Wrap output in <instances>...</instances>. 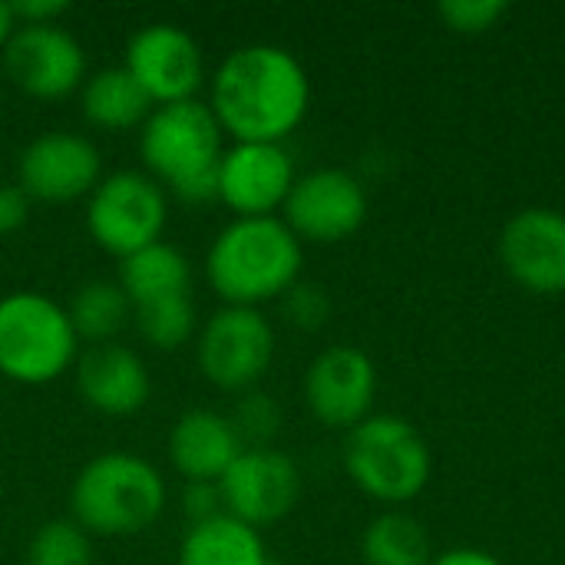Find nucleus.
<instances>
[{
  "label": "nucleus",
  "instance_id": "nucleus-9",
  "mask_svg": "<svg viewBox=\"0 0 565 565\" xmlns=\"http://www.w3.org/2000/svg\"><path fill=\"white\" fill-rule=\"evenodd\" d=\"M367 209L371 202L364 182L348 169L324 166L295 179L281 218L301 245H334L351 238L367 222Z\"/></svg>",
  "mask_w": 565,
  "mask_h": 565
},
{
  "label": "nucleus",
  "instance_id": "nucleus-25",
  "mask_svg": "<svg viewBox=\"0 0 565 565\" xmlns=\"http://www.w3.org/2000/svg\"><path fill=\"white\" fill-rule=\"evenodd\" d=\"M26 565H93L89 533L73 520H46L26 543Z\"/></svg>",
  "mask_w": 565,
  "mask_h": 565
},
{
  "label": "nucleus",
  "instance_id": "nucleus-18",
  "mask_svg": "<svg viewBox=\"0 0 565 565\" xmlns=\"http://www.w3.org/2000/svg\"><path fill=\"white\" fill-rule=\"evenodd\" d=\"M245 450L232 417L218 411H185L169 434V460L185 483H218Z\"/></svg>",
  "mask_w": 565,
  "mask_h": 565
},
{
  "label": "nucleus",
  "instance_id": "nucleus-16",
  "mask_svg": "<svg viewBox=\"0 0 565 565\" xmlns=\"http://www.w3.org/2000/svg\"><path fill=\"white\" fill-rule=\"evenodd\" d=\"M507 275L533 295L565 291V215L556 209H523L500 232Z\"/></svg>",
  "mask_w": 565,
  "mask_h": 565
},
{
  "label": "nucleus",
  "instance_id": "nucleus-15",
  "mask_svg": "<svg viewBox=\"0 0 565 565\" xmlns=\"http://www.w3.org/2000/svg\"><path fill=\"white\" fill-rule=\"evenodd\" d=\"M377 397V367L354 344L324 348L305 371V404L315 420L334 430H354L371 417Z\"/></svg>",
  "mask_w": 565,
  "mask_h": 565
},
{
  "label": "nucleus",
  "instance_id": "nucleus-19",
  "mask_svg": "<svg viewBox=\"0 0 565 565\" xmlns=\"http://www.w3.org/2000/svg\"><path fill=\"white\" fill-rule=\"evenodd\" d=\"M175 565H271L262 530L222 513L189 526Z\"/></svg>",
  "mask_w": 565,
  "mask_h": 565
},
{
  "label": "nucleus",
  "instance_id": "nucleus-23",
  "mask_svg": "<svg viewBox=\"0 0 565 565\" xmlns=\"http://www.w3.org/2000/svg\"><path fill=\"white\" fill-rule=\"evenodd\" d=\"M361 556L367 565H430L434 550L417 516L387 510L367 523L361 536Z\"/></svg>",
  "mask_w": 565,
  "mask_h": 565
},
{
  "label": "nucleus",
  "instance_id": "nucleus-24",
  "mask_svg": "<svg viewBox=\"0 0 565 565\" xmlns=\"http://www.w3.org/2000/svg\"><path fill=\"white\" fill-rule=\"evenodd\" d=\"M132 324H136L139 338L159 351H179L182 344H189L199 334V315H195V305L189 295L132 308Z\"/></svg>",
  "mask_w": 565,
  "mask_h": 565
},
{
  "label": "nucleus",
  "instance_id": "nucleus-14",
  "mask_svg": "<svg viewBox=\"0 0 565 565\" xmlns=\"http://www.w3.org/2000/svg\"><path fill=\"white\" fill-rule=\"evenodd\" d=\"M295 179V159L285 142H235L222 152L215 199L235 218H262L285 209Z\"/></svg>",
  "mask_w": 565,
  "mask_h": 565
},
{
  "label": "nucleus",
  "instance_id": "nucleus-5",
  "mask_svg": "<svg viewBox=\"0 0 565 565\" xmlns=\"http://www.w3.org/2000/svg\"><path fill=\"white\" fill-rule=\"evenodd\" d=\"M344 470L364 497L401 507L424 493L434 473V457L411 420L397 414H371L348 430Z\"/></svg>",
  "mask_w": 565,
  "mask_h": 565
},
{
  "label": "nucleus",
  "instance_id": "nucleus-6",
  "mask_svg": "<svg viewBox=\"0 0 565 565\" xmlns=\"http://www.w3.org/2000/svg\"><path fill=\"white\" fill-rule=\"evenodd\" d=\"M79 358V338L70 324L66 305L40 291H10L0 298V377L40 387Z\"/></svg>",
  "mask_w": 565,
  "mask_h": 565
},
{
  "label": "nucleus",
  "instance_id": "nucleus-17",
  "mask_svg": "<svg viewBox=\"0 0 565 565\" xmlns=\"http://www.w3.org/2000/svg\"><path fill=\"white\" fill-rule=\"evenodd\" d=\"M76 391L86 407L106 417H129L149 404L152 381L146 361L126 344H89L76 364Z\"/></svg>",
  "mask_w": 565,
  "mask_h": 565
},
{
  "label": "nucleus",
  "instance_id": "nucleus-2",
  "mask_svg": "<svg viewBox=\"0 0 565 565\" xmlns=\"http://www.w3.org/2000/svg\"><path fill=\"white\" fill-rule=\"evenodd\" d=\"M305 245L281 215L232 218L209 245L205 278L225 305L258 308L301 281Z\"/></svg>",
  "mask_w": 565,
  "mask_h": 565
},
{
  "label": "nucleus",
  "instance_id": "nucleus-4",
  "mask_svg": "<svg viewBox=\"0 0 565 565\" xmlns=\"http://www.w3.org/2000/svg\"><path fill=\"white\" fill-rule=\"evenodd\" d=\"M166 500V480L146 457L106 450L76 473L70 487V520L89 536H136L162 516Z\"/></svg>",
  "mask_w": 565,
  "mask_h": 565
},
{
  "label": "nucleus",
  "instance_id": "nucleus-22",
  "mask_svg": "<svg viewBox=\"0 0 565 565\" xmlns=\"http://www.w3.org/2000/svg\"><path fill=\"white\" fill-rule=\"evenodd\" d=\"M66 315H70V324H73L79 341L109 344L129 324L132 305H129L126 291L119 288V281L93 278V281H86V285H79L73 291V298L66 305Z\"/></svg>",
  "mask_w": 565,
  "mask_h": 565
},
{
  "label": "nucleus",
  "instance_id": "nucleus-21",
  "mask_svg": "<svg viewBox=\"0 0 565 565\" xmlns=\"http://www.w3.org/2000/svg\"><path fill=\"white\" fill-rule=\"evenodd\" d=\"M116 281L126 291L129 305L139 308V305H149V301L189 295L192 265H189V258L175 245L159 238V242L139 248V252L119 258Z\"/></svg>",
  "mask_w": 565,
  "mask_h": 565
},
{
  "label": "nucleus",
  "instance_id": "nucleus-3",
  "mask_svg": "<svg viewBox=\"0 0 565 565\" xmlns=\"http://www.w3.org/2000/svg\"><path fill=\"white\" fill-rule=\"evenodd\" d=\"M225 132L209 103L182 99L156 106L139 126V156L146 172L182 202L215 199V179L222 162Z\"/></svg>",
  "mask_w": 565,
  "mask_h": 565
},
{
  "label": "nucleus",
  "instance_id": "nucleus-1",
  "mask_svg": "<svg viewBox=\"0 0 565 565\" xmlns=\"http://www.w3.org/2000/svg\"><path fill=\"white\" fill-rule=\"evenodd\" d=\"M311 79L278 43H245L212 73L209 109L235 142H285L308 116Z\"/></svg>",
  "mask_w": 565,
  "mask_h": 565
},
{
  "label": "nucleus",
  "instance_id": "nucleus-30",
  "mask_svg": "<svg viewBox=\"0 0 565 565\" xmlns=\"http://www.w3.org/2000/svg\"><path fill=\"white\" fill-rule=\"evenodd\" d=\"M30 209H33V202L17 182L0 185V235L20 232L30 218Z\"/></svg>",
  "mask_w": 565,
  "mask_h": 565
},
{
  "label": "nucleus",
  "instance_id": "nucleus-31",
  "mask_svg": "<svg viewBox=\"0 0 565 565\" xmlns=\"http://www.w3.org/2000/svg\"><path fill=\"white\" fill-rule=\"evenodd\" d=\"M66 13V0H17L13 17L20 26H40V23H56Z\"/></svg>",
  "mask_w": 565,
  "mask_h": 565
},
{
  "label": "nucleus",
  "instance_id": "nucleus-33",
  "mask_svg": "<svg viewBox=\"0 0 565 565\" xmlns=\"http://www.w3.org/2000/svg\"><path fill=\"white\" fill-rule=\"evenodd\" d=\"M17 17H13V3H7V0H0V53H3V46L10 43V36L17 33Z\"/></svg>",
  "mask_w": 565,
  "mask_h": 565
},
{
  "label": "nucleus",
  "instance_id": "nucleus-27",
  "mask_svg": "<svg viewBox=\"0 0 565 565\" xmlns=\"http://www.w3.org/2000/svg\"><path fill=\"white\" fill-rule=\"evenodd\" d=\"M437 13L457 33H487L510 13V3L507 0H444Z\"/></svg>",
  "mask_w": 565,
  "mask_h": 565
},
{
  "label": "nucleus",
  "instance_id": "nucleus-10",
  "mask_svg": "<svg viewBox=\"0 0 565 565\" xmlns=\"http://www.w3.org/2000/svg\"><path fill=\"white\" fill-rule=\"evenodd\" d=\"M103 179V156L96 142L73 129H50L33 136L17 156V185L30 202H76Z\"/></svg>",
  "mask_w": 565,
  "mask_h": 565
},
{
  "label": "nucleus",
  "instance_id": "nucleus-12",
  "mask_svg": "<svg viewBox=\"0 0 565 565\" xmlns=\"http://www.w3.org/2000/svg\"><path fill=\"white\" fill-rule=\"evenodd\" d=\"M122 66L146 89L152 106L195 99L205 83V56L195 36L175 23H149L126 43Z\"/></svg>",
  "mask_w": 565,
  "mask_h": 565
},
{
  "label": "nucleus",
  "instance_id": "nucleus-11",
  "mask_svg": "<svg viewBox=\"0 0 565 565\" xmlns=\"http://www.w3.org/2000/svg\"><path fill=\"white\" fill-rule=\"evenodd\" d=\"M0 56L7 79L33 99H66L86 83V50L60 23L17 26Z\"/></svg>",
  "mask_w": 565,
  "mask_h": 565
},
{
  "label": "nucleus",
  "instance_id": "nucleus-28",
  "mask_svg": "<svg viewBox=\"0 0 565 565\" xmlns=\"http://www.w3.org/2000/svg\"><path fill=\"white\" fill-rule=\"evenodd\" d=\"M281 308L285 318L301 328V331H318L328 315H331V298L321 285L315 281H295L285 295H281Z\"/></svg>",
  "mask_w": 565,
  "mask_h": 565
},
{
  "label": "nucleus",
  "instance_id": "nucleus-7",
  "mask_svg": "<svg viewBox=\"0 0 565 565\" xmlns=\"http://www.w3.org/2000/svg\"><path fill=\"white\" fill-rule=\"evenodd\" d=\"M166 222L169 195L149 172L139 169H116L103 175L86 199V232L116 258L159 242Z\"/></svg>",
  "mask_w": 565,
  "mask_h": 565
},
{
  "label": "nucleus",
  "instance_id": "nucleus-13",
  "mask_svg": "<svg viewBox=\"0 0 565 565\" xmlns=\"http://www.w3.org/2000/svg\"><path fill=\"white\" fill-rule=\"evenodd\" d=\"M228 516L262 530L285 520L301 500L298 463L275 447H245L218 480Z\"/></svg>",
  "mask_w": 565,
  "mask_h": 565
},
{
  "label": "nucleus",
  "instance_id": "nucleus-20",
  "mask_svg": "<svg viewBox=\"0 0 565 565\" xmlns=\"http://www.w3.org/2000/svg\"><path fill=\"white\" fill-rule=\"evenodd\" d=\"M79 106H83L86 122L106 132L142 126L149 113L156 109L146 89L129 76L122 63L89 73L86 83L79 86Z\"/></svg>",
  "mask_w": 565,
  "mask_h": 565
},
{
  "label": "nucleus",
  "instance_id": "nucleus-32",
  "mask_svg": "<svg viewBox=\"0 0 565 565\" xmlns=\"http://www.w3.org/2000/svg\"><path fill=\"white\" fill-rule=\"evenodd\" d=\"M430 565H503L493 553L487 550H473V546H457V550H447L440 556H434Z\"/></svg>",
  "mask_w": 565,
  "mask_h": 565
},
{
  "label": "nucleus",
  "instance_id": "nucleus-8",
  "mask_svg": "<svg viewBox=\"0 0 565 565\" xmlns=\"http://www.w3.org/2000/svg\"><path fill=\"white\" fill-rule=\"evenodd\" d=\"M275 324L258 308L222 305L195 341V361L202 377L218 391H252L275 361Z\"/></svg>",
  "mask_w": 565,
  "mask_h": 565
},
{
  "label": "nucleus",
  "instance_id": "nucleus-26",
  "mask_svg": "<svg viewBox=\"0 0 565 565\" xmlns=\"http://www.w3.org/2000/svg\"><path fill=\"white\" fill-rule=\"evenodd\" d=\"M232 424L245 447H268V440L281 427V411L268 394H245L232 414Z\"/></svg>",
  "mask_w": 565,
  "mask_h": 565
},
{
  "label": "nucleus",
  "instance_id": "nucleus-29",
  "mask_svg": "<svg viewBox=\"0 0 565 565\" xmlns=\"http://www.w3.org/2000/svg\"><path fill=\"white\" fill-rule=\"evenodd\" d=\"M222 493L218 483H185L182 490V516H189V526L205 523L212 516H222Z\"/></svg>",
  "mask_w": 565,
  "mask_h": 565
}]
</instances>
